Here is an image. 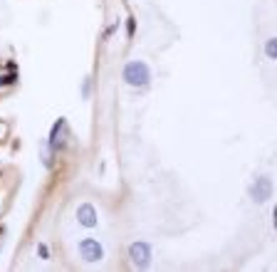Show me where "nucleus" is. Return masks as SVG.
<instances>
[{
    "instance_id": "7ed1b4c3",
    "label": "nucleus",
    "mask_w": 277,
    "mask_h": 272,
    "mask_svg": "<svg viewBox=\"0 0 277 272\" xmlns=\"http://www.w3.org/2000/svg\"><path fill=\"white\" fill-rule=\"evenodd\" d=\"M129 257H131V262L136 265V267H149V262H151V245L149 242H131V247H129Z\"/></svg>"
},
{
    "instance_id": "0eeeda50",
    "label": "nucleus",
    "mask_w": 277,
    "mask_h": 272,
    "mask_svg": "<svg viewBox=\"0 0 277 272\" xmlns=\"http://www.w3.org/2000/svg\"><path fill=\"white\" fill-rule=\"evenodd\" d=\"M18 79V74H15V69H10V74H3L0 77V87H8V84H13Z\"/></svg>"
},
{
    "instance_id": "423d86ee",
    "label": "nucleus",
    "mask_w": 277,
    "mask_h": 272,
    "mask_svg": "<svg viewBox=\"0 0 277 272\" xmlns=\"http://www.w3.org/2000/svg\"><path fill=\"white\" fill-rule=\"evenodd\" d=\"M77 220L84 225V228H94L97 225V211H94L92 203H82L77 208Z\"/></svg>"
},
{
    "instance_id": "39448f33",
    "label": "nucleus",
    "mask_w": 277,
    "mask_h": 272,
    "mask_svg": "<svg viewBox=\"0 0 277 272\" xmlns=\"http://www.w3.org/2000/svg\"><path fill=\"white\" fill-rule=\"evenodd\" d=\"M250 196H252V201H255V203L267 201V198L272 196V183L267 181V178H257V181L250 186Z\"/></svg>"
},
{
    "instance_id": "20e7f679",
    "label": "nucleus",
    "mask_w": 277,
    "mask_h": 272,
    "mask_svg": "<svg viewBox=\"0 0 277 272\" xmlns=\"http://www.w3.org/2000/svg\"><path fill=\"white\" fill-rule=\"evenodd\" d=\"M79 255H82V260H87V262H97V260L104 257V247H102L99 240L87 238V240L79 242Z\"/></svg>"
},
{
    "instance_id": "1a4fd4ad",
    "label": "nucleus",
    "mask_w": 277,
    "mask_h": 272,
    "mask_svg": "<svg viewBox=\"0 0 277 272\" xmlns=\"http://www.w3.org/2000/svg\"><path fill=\"white\" fill-rule=\"evenodd\" d=\"M37 255H40V257H42V260H47V257H50V247H47V245H42V242H40V245H37Z\"/></svg>"
},
{
    "instance_id": "f03ea898",
    "label": "nucleus",
    "mask_w": 277,
    "mask_h": 272,
    "mask_svg": "<svg viewBox=\"0 0 277 272\" xmlns=\"http://www.w3.org/2000/svg\"><path fill=\"white\" fill-rule=\"evenodd\" d=\"M67 144V121L64 119H57L52 131H50V139H47V151L52 153H60Z\"/></svg>"
},
{
    "instance_id": "6e6552de",
    "label": "nucleus",
    "mask_w": 277,
    "mask_h": 272,
    "mask_svg": "<svg viewBox=\"0 0 277 272\" xmlns=\"http://www.w3.org/2000/svg\"><path fill=\"white\" fill-rule=\"evenodd\" d=\"M265 52H267V57H270V60H275V40H267V45H265Z\"/></svg>"
},
{
    "instance_id": "f257e3e1",
    "label": "nucleus",
    "mask_w": 277,
    "mask_h": 272,
    "mask_svg": "<svg viewBox=\"0 0 277 272\" xmlns=\"http://www.w3.org/2000/svg\"><path fill=\"white\" fill-rule=\"evenodd\" d=\"M124 82L129 87H149L151 82V72L144 62H129L124 67Z\"/></svg>"
},
{
    "instance_id": "9d476101",
    "label": "nucleus",
    "mask_w": 277,
    "mask_h": 272,
    "mask_svg": "<svg viewBox=\"0 0 277 272\" xmlns=\"http://www.w3.org/2000/svg\"><path fill=\"white\" fill-rule=\"evenodd\" d=\"M126 30H129V35H134V30H136V23H134V18H129V23H126Z\"/></svg>"
}]
</instances>
